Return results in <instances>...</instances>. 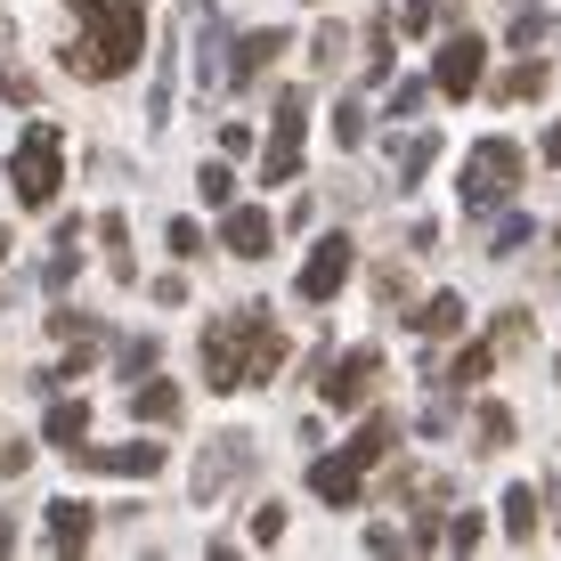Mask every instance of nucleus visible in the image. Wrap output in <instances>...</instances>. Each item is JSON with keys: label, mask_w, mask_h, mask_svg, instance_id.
Instances as JSON below:
<instances>
[{"label": "nucleus", "mask_w": 561, "mask_h": 561, "mask_svg": "<svg viewBox=\"0 0 561 561\" xmlns=\"http://www.w3.org/2000/svg\"><path fill=\"white\" fill-rule=\"evenodd\" d=\"M277 537H285V505H261L253 513V546H277Z\"/></svg>", "instance_id": "72a5a7b5"}, {"label": "nucleus", "mask_w": 561, "mask_h": 561, "mask_svg": "<svg viewBox=\"0 0 561 561\" xmlns=\"http://www.w3.org/2000/svg\"><path fill=\"white\" fill-rule=\"evenodd\" d=\"M456 325H463V301L456 294H432V301L415 309V342H448Z\"/></svg>", "instance_id": "a211bd4d"}, {"label": "nucleus", "mask_w": 561, "mask_h": 561, "mask_svg": "<svg viewBox=\"0 0 561 561\" xmlns=\"http://www.w3.org/2000/svg\"><path fill=\"white\" fill-rule=\"evenodd\" d=\"M496 99H546V66H537V57H529V66H513V73H496Z\"/></svg>", "instance_id": "4be33fe9"}, {"label": "nucleus", "mask_w": 561, "mask_h": 561, "mask_svg": "<svg viewBox=\"0 0 561 561\" xmlns=\"http://www.w3.org/2000/svg\"><path fill=\"white\" fill-rule=\"evenodd\" d=\"M520 342H529V318L505 309V318H496V351H520Z\"/></svg>", "instance_id": "c9c22d12"}, {"label": "nucleus", "mask_w": 561, "mask_h": 561, "mask_svg": "<svg viewBox=\"0 0 561 561\" xmlns=\"http://www.w3.org/2000/svg\"><path fill=\"white\" fill-rule=\"evenodd\" d=\"M399 25H408V33H432L439 9H432V0H399Z\"/></svg>", "instance_id": "f704fd0d"}, {"label": "nucleus", "mask_w": 561, "mask_h": 561, "mask_svg": "<svg viewBox=\"0 0 561 561\" xmlns=\"http://www.w3.org/2000/svg\"><path fill=\"white\" fill-rule=\"evenodd\" d=\"M513 187H520V147L513 139H480L472 163H463V211L480 220V211H496Z\"/></svg>", "instance_id": "7ed1b4c3"}, {"label": "nucleus", "mask_w": 561, "mask_h": 561, "mask_svg": "<svg viewBox=\"0 0 561 561\" xmlns=\"http://www.w3.org/2000/svg\"><path fill=\"white\" fill-rule=\"evenodd\" d=\"M366 82H391V25H366Z\"/></svg>", "instance_id": "393cba45"}, {"label": "nucleus", "mask_w": 561, "mask_h": 561, "mask_svg": "<svg viewBox=\"0 0 561 561\" xmlns=\"http://www.w3.org/2000/svg\"><path fill=\"white\" fill-rule=\"evenodd\" d=\"M553 253H561V237H553Z\"/></svg>", "instance_id": "79ce46f5"}, {"label": "nucleus", "mask_w": 561, "mask_h": 561, "mask_svg": "<svg viewBox=\"0 0 561 561\" xmlns=\"http://www.w3.org/2000/svg\"><path fill=\"white\" fill-rule=\"evenodd\" d=\"M220 244H228V253H237V261H261L268 244H277V220H268L261 204H237V211H228V220H220Z\"/></svg>", "instance_id": "f8f14e48"}, {"label": "nucleus", "mask_w": 561, "mask_h": 561, "mask_svg": "<svg viewBox=\"0 0 561 561\" xmlns=\"http://www.w3.org/2000/svg\"><path fill=\"white\" fill-rule=\"evenodd\" d=\"M489 366H496V342H472V351L456 358V375H448V382H456V391H463V382H489Z\"/></svg>", "instance_id": "b1692460"}, {"label": "nucleus", "mask_w": 561, "mask_h": 561, "mask_svg": "<svg viewBox=\"0 0 561 561\" xmlns=\"http://www.w3.org/2000/svg\"><path fill=\"white\" fill-rule=\"evenodd\" d=\"M277 57H285V33H277V25L244 33V42H228V82H237V90H253L261 73L277 66Z\"/></svg>", "instance_id": "9b49d317"}, {"label": "nucleus", "mask_w": 561, "mask_h": 561, "mask_svg": "<svg viewBox=\"0 0 561 561\" xmlns=\"http://www.w3.org/2000/svg\"><path fill=\"white\" fill-rule=\"evenodd\" d=\"M277 366H285V334L268 325V309H237V318H220L204 334L211 391H261V382H277Z\"/></svg>", "instance_id": "f257e3e1"}, {"label": "nucleus", "mask_w": 561, "mask_h": 561, "mask_svg": "<svg viewBox=\"0 0 561 561\" xmlns=\"http://www.w3.org/2000/svg\"><path fill=\"white\" fill-rule=\"evenodd\" d=\"M537 237V220H529V211H513V220H496V237H489V253L496 261H505V253H520V244H529Z\"/></svg>", "instance_id": "5701e85b"}, {"label": "nucleus", "mask_w": 561, "mask_h": 561, "mask_svg": "<svg viewBox=\"0 0 561 561\" xmlns=\"http://www.w3.org/2000/svg\"><path fill=\"white\" fill-rule=\"evenodd\" d=\"M472 439H480V448H505V439H513V415H505V408H480Z\"/></svg>", "instance_id": "c85d7f7f"}, {"label": "nucleus", "mask_w": 561, "mask_h": 561, "mask_svg": "<svg viewBox=\"0 0 561 561\" xmlns=\"http://www.w3.org/2000/svg\"><path fill=\"white\" fill-rule=\"evenodd\" d=\"M0 553H16V513H0Z\"/></svg>", "instance_id": "4c0bfd02"}, {"label": "nucleus", "mask_w": 561, "mask_h": 561, "mask_svg": "<svg viewBox=\"0 0 561 561\" xmlns=\"http://www.w3.org/2000/svg\"><path fill=\"white\" fill-rule=\"evenodd\" d=\"M309 489H318L325 505H351V496L366 489V472H358V463L334 448V456H318V463H309Z\"/></svg>", "instance_id": "4468645a"}, {"label": "nucleus", "mask_w": 561, "mask_h": 561, "mask_svg": "<svg viewBox=\"0 0 561 561\" xmlns=\"http://www.w3.org/2000/svg\"><path fill=\"white\" fill-rule=\"evenodd\" d=\"M42 520H49V553H82V546H90V529H99V513L73 505V496H57Z\"/></svg>", "instance_id": "ddd939ff"}, {"label": "nucleus", "mask_w": 561, "mask_h": 561, "mask_svg": "<svg viewBox=\"0 0 561 561\" xmlns=\"http://www.w3.org/2000/svg\"><path fill=\"white\" fill-rule=\"evenodd\" d=\"M423 99H432V82H399V90H391V114H415Z\"/></svg>", "instance_id": "e433bc0d"}, {"label": "nucleus", "mask_w": 561, "mask_h": 561, "mask_svg": "<svg viewBox=\"0 0 561 561\" xmlns=\"http://www.w3.org/2000/svg\"><path fill=\"white\" fill-rule=\"evenodd\" d=\"M553 375H561V358H553Z\"/></svg>", "instance_id": "a19ab883"}, {"label": "nucleus", "mask_w": 561, "mask_h": 561, "mask_svg": "<svg viewBox=\"0 0 561 561\" xmlns=\"http://www.w3.org/2000/svg\"><path fill=\"white\" fill-rule=\"evenodd\" d=\"M432 163H439V130H415V139L399 147V180L415 187V180H423V171H432Z\"/></svg>", "instance_id": "412c9836"}, {"label": "nucleus", "mask_w": 561, "mask_h": 561, "mask_svg": "<svg viewBox=\"0 0 561 561\" xmlns=\"http://www.w3.org/2000/svg\"><path fill=\"white\" fill-rule=\"evenodd\" d=\"M82 9V42L66 49V66L82 73V82H114V73H130L139 66V49H147V0H73Z\"/></svg>", "instance_id": "f03ea898"}, {"label": "nucleus", "mask_w": 561, "mask_h": 561, "mask_svg": "<svg viewBox=\"0 0 561 561\" xmlns=\"http://www.w3.org/2000/svg\"><path fill=\"white\" fill-rule=\"evenodd\" d=\"M163 244H171V253H187V261H196V253H204V228H196V220H171V228H163Z\"/></svg>", "instance_id": "2f4dec72"}, {"label": "nucleus", "mask_w": 561, "mask_h": 561, "mask_svg": "<svg viewBox=\"0 0 561 561\" xmlns=\"http://www.w3.org/2000/svg\"><path fill=\"white\" fill-rule=\"evenodd\" d=\"M130 415H139V423H154V432H163V423H180V391H171V382L154 375V382H139V391H130Z\"/></svg>", "instance_id": "f3484780"}, {"label": "nucleus", "mask_w": 561, "mask_h": 561, "mask_svg": "<svg viewBox=\"0 0 561 561\" xmlns=\"http://www.w3.org/2000/svg\"><path fill=\"white\" fill-rule=\"evenodd\" d=\"M546 163H561V123L546 130Z\"/></svg>", "instance_id": "58836bf2"}, {"label": "nucleus", "mask_w": 561, "mask_h": 561, "mask_svg": "<svg viewBox=\"0 0 561 561\" xmlns=\"http://www.w3.org/2000/svg\"><path fill=\"white\" fill-rule=\"evenodd\" d=\"M99 244H106V277H114V285L139 277V261H130V220H123V211H99Z\"/></svg>", "instance_id": "2eb2a0df"}, {"label": "nucleus", "mask_w": 561, "mask_h": 561, "mask_svg": "<svg viewBox=\"0 0 561 561\" xmlns=\"http://www.w3.org/2000/svg\"><path fill=\"white\" fill-rule=\"evenodd\" d=\"M334 139H342V147H366V106H358V99L334 106Z\"/></svg>", "instance_id": "cd10ccee"}, {"label": "nucleus", "mask_w": 561, "mask_h": 561, "mask_svg": "<svg viewBox=\"0 0 561 561\" xmlns=\"http://www.w3.org/2000/svg\"><path fill=\"white\" fill-rule=\"evenodd\" d=\"M309 57H318V66H342V57H351V25H318Z\"/></svg>", "instance_id": "a878e982"}, {"label": "nucleus", "mask_w": 561, "mask_h": 561, "mask_svg": "<svg viewBox=\"0 0 561 561\" xmlns=\"http://www.w3.org/2000/svg\"><path fill=\"white\" fill-rule=\"evenodd\" d=\"M351 268H358V253H351V237H318V253H309V268H301V301H334L342 285H351Z\"/></svg>", "instance_id": "0eeeda50"}, {"label": "nucleus", "mask_w": 561, "mask_h": 561, "mask_svg": "<svg viewBox=\"0 0 561 561\" xmlns=\"http://www.w3.org/2000/svg\"><path fill=\"white\" fill-rule=\"evenodd\" d=\"M505 537H513V546H529V537H537V489H529V480L505 489Z\"/></svg>", "instance_id": "aec40b11"}, {"label": "nucleus", "mask_w": 561, "mask_h": 561, "mask_svg": "<svg viewBox=\"0 0 561 561\" xmlns=\"http://www.w3.org/2000/svg\"><path fill=\"white\" fill-rule=\"evenodd\" d=\"M375 375H382V351H351V358H334L325 366V408H366L375 399Z\"/></svg>", "instance_id": "1a4fd4ad"}, {"label": "nucleus", "mask_w": 561, "mask_h": 561, "mask_svg": "<svg viewBox=\"0 0 561 561\" xmlns=\"http://www.w3.org/2000/svg\"><path fill=\"white\" fill-rule=\"evenodd\" d=\"M391 439H399V423H391V415H366V423H358V439H351V448H342V456H351L358 472H375V456L391 448Z\"/></svg>", "instance_id": "6ab92c4d"}, {"label": "nucleus", "mask_w": 561, "mask_h": 561, "mask_svg": "<svg viewBox=\"0 0 561 561\" xmlns=\"http://www.w3.org/2000/svg\"><path fill=\"white\" fill-rule=\"evenodd\" d=\"M244 472H253V439L228 432V439H211V448H204V463L187 472V489H196V505H211V496H228Z\"/></svg>", "instance_id": "39448f33"}, {"label": "nucleus", "mask_w": 561, "mask_h": 561, "mask_svg": "<svg viewBox=\"0 0 561 561\" xmlns=\"http://www.w3.org/2000/svg\"><path fill=\"white\" fill-rule=\"evenodd\" d=\"M154 358H163V342H147V334H139V342H123V375H147Z\"/></svg>", "instance_id": "473e14b6"}, {"label": "nucleus", "mask_w": 561, "mask_h": 561, "mask_svg": "<svg viewBox=\"0 0 561 561\" xmlns=\"http://www.w3.org/2000/svg\"><path fill=\"white\" fill-rule=\"evenodd\" d=\"M480 66H489L480 33H448V49H439V73H432V90H439V99H472V90H480Z\"/></svg>", "instance_id": "6e6552de"}, {"label": "nucleus", "mask_w": 561, "mask_h": 561, "mask_svg": "<svg viewBox=\"0 0 561 561\" xmlns=\"http://www.w3.org/2000/svg\"><path fill=\"white\" fill-rule=\"evenodd\" d=\"M439 546H456V553H472L480 546V513H456L448 529H439Z\"/></svg>", "instance_id": "7c9ffc66"}, {"label": "nucleus", "mask_w": 561, "mask_h": 561, "mask_svg": "<svg viewBox=\"0 0 561 561\" xmlns=\"http://www.w3.org/2000/svg\"><path fill=\"white\" fill-rule=\"evenodd\" d=\"M73 268H82V261H73V237H57V253H49V268H42V285H49V294H66Z\"/></svg>", "instance_id": "bb28decb"}, {"label": "nucleus", "mask_w": 561, "mask_h": 561, "mask_svg": "<svg viewBox=\"0 0 561 561\" xmlns=\"http://www.w3.org/2000/svg\"><path fill=\"white\" fill-rule=\"evenodd\" d=\"M42 439H57V448H82V439H90V399H57V408L42 415Z\"/></svg>", "instance_id": "dca6fc26"}, {"label": "nucleus", "mask_w": 561, "mask_h": 561, "mask_svg": "<svg viewBox=\"0 0 561 561\" xmlns=\"http://www.w3.org/2000/svg\"><path fill=\"white\" fill-rule=\"evenodd\" d=\"M82 472H114V480H154L163 472V448H154V439H123V448H90L82 439Z\"/></svg>", "instance_id": "9d476101"}, {"label": "nucleus", "mask_w": 561, "mask_h": 561, "mask_svg": "<svg viewBox=\"0 0 561 561\" xmlns=\"http://www.w3.org/2000/svg\"><path fill=\"white\" fill-rule=\"evenodd\" d=\"M0 253H9V228H0Z\"/></svg>", "instance_id": "ea45409f"}, {"label": "nucleus", "mask_w": 561, "mask_h": 561, "mask_svg": "<svg viewBox=\"0 0 561 561\" xmlns=\"http://www.w3.org/2000/svg\"><path fill=\"white\" fill-rule=\"evenodd\" d=\"M301 123H309V99H301V90H285L277 123H268V154H261V180L268 187H285L301 171Z\"/></svg>", "instance_id": "423d86ee"}, {"label": "nucleus", "mask_w": 561, "mask_h": 561, "mask_svg": "<svg viewBox=\"0 0 561 561\" xmlns=\"http://www.w3.org/2000/svg\"><path fill=\"white\" fill-rule=\"evenodd\" d=\"M196 187H204V204H228V196H237V171H228V163H204Z\"/></svg>", "instance_id": "c756f323"}, {"label": "nucleus", "mask_w": 561, "mask_h": 561, "mask_svg": "<svg viewBox=\"0 0 561 561\" xmlns=\"http://www.w3.org/2000/svg\"><path fill=\"white\" fill-rule=\"evenodd\" d=\"M57 123H33L25 139H16V154H9V187H16V204L25 211H42L49 196H57Z\"/></svg>", "instance_id": "20e7f679"}]
</instances>
